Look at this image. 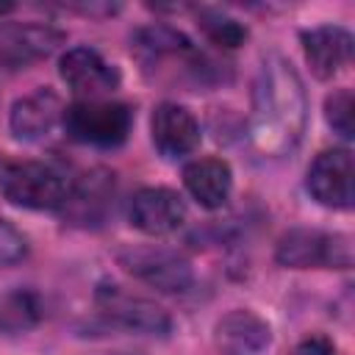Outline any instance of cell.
<instances>
[{"instance_id": "cell-1", "label": "cell", "mask_w": 355, "mask_h": 355, "mask_svg": "<svg viewBox=\"0 0 355 355\" xmlns=\"http://www.w3.org/2000/svg\"><path fill=\"white\" fill-rule=\"evenodd\" d=\"M308 122V97L300 72L288 58L272 53L261 61L252 83V114H250V141L263 158L288 155Z\"/></svg>"}, {"instance_id": "cell-2", "label": "cell", "mask_w": 355, "mask_h": 355, "mask_svg": "<svg viewBox=\"0 0 355 355\" xmlns=\"http://www.w3.org/2000/svg\"><path fill=\"white\" fill-rule=\"evenodd\" d=\"M0 191L19 208L55 211L64 208L69 183L58 169L42 161H0Z\"/></svg>"}, {"instance_id": "cell-3", "label": "cell", "mask_w": 355, "mask_h": 355, "mask_svg": "<svg viewBox=\"0 0 355 355\" xmlns=\"http://www.w3.org/2000/svg\"><path fill=\"white\" fill-rule=\"evenodd\" d=\"M64 130L72 141L92 147H119L133 125V114L125 103L114 100H78L64 108Z\"/></svg>"}, {"instance_id": "cell-4", "label": "cell", "mask_w": 355, "mask_h": 355, "mask_svg": "<svg viewBox=\"0 0 355 355\" xmlns=\"http://www.w3.org/2000/svg\"><path fill=\"white\" fill-rule=\"evenodd\" d=\"M277 263L291 269H349L352 266V244L344 233H322V230H288L277 241L275 252Z\"/></svg>"}, {"instance_id": "cell-5", "label": "cell", "mask_w": 355, "mask_h": 355, "mask_svg": "<svg viewBox=\"0 0 355 355\" xmlns=\"http://www.w3.org/2000/svg\"><path fill=\"white\" fill-rule=\"evenodd\" d=\"M119 263L147 286L164 294H183L191 288V263L166 247H128L119 250Z\"/></svg>"}, {"instance_id": "cell-6", "label": "cell", "mask_w": 355, "mask_h": 355, "mask_svg": "<svg viewBox=\"0 0 355 355\" xmlns=\"http://www.w3.org/2000/svg\"><path fill=\"white\" fill-rule=\"evenodd\" d=\"M308 191L313 194L316 202L327 208L347 211L352 208V155L344 147L324 150L313 158L308 166Z\"/></svg>"}, {"instance_id": "cell-7", "label": "cell", "mask_w": 355, "mask_h": 355, "mask_svg": "<svg viewBox=\"0 0 355 355\" xmlns=\"http://www.w3.org/2000/svg\"><path fill=\"white\" fill-rule=\"evenodd\" d=\"M97 305L114 324L125 330L144 333V336H166L172 330V319L161 305L144 297H130L119 291V286H103L97 291Z\"/></svg>"}, {"instance_id": "cell-8", "label": "cell", "mask_w": 355, "mask_h": 355, "mask_svg": "<svg viewBox=\"0 0 355 355\" xmlns=\"http://www.w3.org/2000/svg\"><path fill=\"white\" fill-rule=\"evenodd\" d=\"M128 216L136 230L147 236H166L183 225L186 205L178 191L164 189V186H147L130 197Z\"/></svg>"}, {"instance_id": "cell-9", "label": "cell", "mask_w": 355, "mask_h": 355, "mask_svg": "<svg viewBox=\"0 0 355 355\" xmlns=\"http://www.w3.org/2000/svg\"><path fill=\"white\" fill-rule=\"evenodd\" d=\"M61 42L64 33L53 25H39V22L0 25V64L8 69L28 67L31 61L50 55Z\"/></svg>"}, {"instance_id": "cell-10", "label": "cell", "mask_w": 355, "mask_h": 355, "mask_svg": "<svg viewBox=\"0 0 355 355\" xmlns=\"http://www.w3.org/2000/svg\"><path fill=\"white\" fill-rule=\"evenodd\" d=\"M150 130H153L155 150L169 161L194 153L200 144V125H197L194 114L178 103L155 105L153 119H150Z\"/></svg>"}, {"instance_id": "cell-11", "label": "cell", "mask_w": 355, "mask_h": 355, "mask_svg": "<svg viewBox=\"0 0 355 355\" xmlns=\"http://www.w3.org/2000/svg\"><path fill=\"white\" fill-rule=\"evenodd\" d=\"M61 78L72 92L89 94V100H100V94L116 89L119 72L92 47H72L61 55Z\"/></svg>"}, {"instance_id": "cell-12", "label": "cell", "mask_w": 355, "mask_h": 355, "mask_svg": "<svg viewBox=\"0 0 355 355\" xmlns=\"http://www.w3.org/2000/svg\"><path fill=\"white\" fill-rule=\"evenodd\" d=\"M302 50L313 75L327 80L352 61V33L338 25H319L302 33Z\"/></svg>"}, {"instance_id": "cell-13", "label": "cell", "mask_w": 355, "mask_h": 355, "mask_svg": "<svg viewBox=\"0 0 355 355\" xmlns=\"http://www.w3.org/2000/svg\"><path fill=\"white\" fill-rule=\"evenodd\" d=\"M64 116L61 100L55 92L50 89H36L33 94L19 97L11 105V130L17 139L22 141H39L42 136H47L53 130V125Z\"/></svg>"}, {"instance_id": "cell-14", "label": "cell", "mask_w": 355, "mask_h": 355, "mask_svg": "<svg viewBox=\"0 0 355 355\" xmlns=\"http://www.w3.org/2000/svg\"><path fill=\"white\" fill-rule=\"evenodd\" d=\"M183 186L202 208L216 211L230 197L233 172L222 158H197L183 166Z\"/></svg>"}, {"instance_id": "cell-15", "label": "cell", "mask_w": 355, "mask_h": 355, "mask_svg": "<svg viewBox=\"0 0 355 355\" xmlns=\"http://www.w3.org/2000/svg\"><path fill=\"white\" fill-rule=\"evenodd\" d=\"M216 347L222 355H258L272 333L269 324L252 311H230L216 322Z\"/></svg>"}, {"instance_id": "cell-16", "label": "cell", "mask_w": 355, "mask_h": 355, "mask_svg": "<svg viewBox=\"0 0 355 355\" xmlns=\"http://www.w3.org/2000/svg\"><path fill=\"white\" fill-rule=\"evenodd\" d=\"M114 194V178L105 169H94L83 175L78 186H69V197L64 202V211L78 225H97L111 202Z\"/></svg>"}, {"instance_id": "cell-17", "label": "cell", "mask_w": 355, "mask_h": 355, "mask_svg": "<svg viewBox=\"0 0 355 355\" xmlns=\"http://www.w3.org/2000/svg\"><path fill=\"white\" fill-rule=\"evenodd\" d=\"M197 19H200L202 33L219 47H239L247 39V28L239 19H233V17H227L216 8H202L197 14Z\"/></svg>"}, {"instance_id": "cell-18", "label": "cell", "mask_w": 355, "mask_h": 355, "mask_svg": "<svg viewBox=\"0 0 355 355\" xmlns=\"http://www.w3.org/2000/svg\"><path fill=\"white\" fill-rule=\"evenodd\" d=\"M352 92L349 89H338L327 97L324 103V116H327V125L344 139L349 141L352 139Z\"/></svg>"}, {"instance_id": "cell-19", "label": "cell", "mask_w": 355, "mask_h": 355, "mask_svg": "<svg viewBox=\"0 0 355 355\" xmlns=\"http://www.w3.org/2000/svg\"><path fill=\"white\" fill-rule=\"evenodd\" d=\"M28 255V239L6 216H0V266H14Z\"/></svg>"}, {"instance_id": "cell-20", "label": "cell", "mask_w": 355, "mask_h": 355, "mask_svg": "<svg viewBox=\"0 0 355 355\" xmlns=\"http://www.w3.org/2000/svg\"><path fill=\"white\" fill-rule=\"evenodd\" d=\"M294 355H336V347L324 336H308L297 344Z\"/></svg>"}, {"instance_id": "cell-21", "label": "cell", "mask_w": 355, "mask_h": 355, "mask_svg": "<svg viewBox=\"0 0 355 355\" xmlns=\"http://www.w3.org/2000/svg\"><path fill=\"white\" fill-rule=\"evenodd\" d=\"M3 11H11V6H8V3H0V14H3Z\"/></svg>"}, {"instance_id": "cell-22", "label": "cell", "mask_w": 355, "mask_h": 355, "mask_svg": "<svg viewBox=\"0 0 355 355\" xmlns=\"http://www.w3.org/2000/svg\"><path fill=\"white\" fill-rule=\"evenodd\" d=\"M0 330H3V322H0Z\"/></svg>"}]
</instances>
